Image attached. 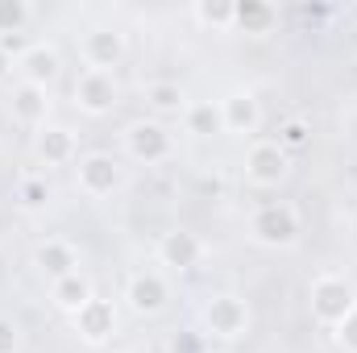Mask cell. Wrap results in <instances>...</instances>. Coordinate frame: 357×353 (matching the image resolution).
Segmentation results:
<instances>
[{
  "instance_id": "5",
  "label": "cell",
  "mask_w": 357,
  "mask_h": 353,
  "mask_svg": "<svg viewBox=\"0 0 357 353\" xmlns=\"http://www.w3.org/2000/svg\"><path fill=\"white\" fill-rule=\"evenodd\" d=\"M71 96H75V108H79V112L104 117V112L116 108L121 88H116V75H112V71H91V67H84L79 80H75V88H71Z\"/></svg>"
},
{
  "instance_id": "26",
  "label": "cell",
  "mask_w": 357,
  "mask_h": 353,
  "mask_svg": "<svg viewBox=\"0 0 357 353\" xmlns=\"http://www.w3.org/2000/svg\"><path fill=\"white\" fill-rule=\"evenodd\" d=\"M17 350H21V329L8 316H0V353H17Z\"/></svg>"
},
{
  "instance_id": "14",
  "label": "cell",
  "mask_w": 357,
  "mask_h": 353,
  "mask_svg": "<svg viewBox=\"0 0 357 353\" xmlns=\"http://www.w3.org/2000/svg\"><path fill=\"white\" fill-rule=\"evenodd\" d=\"M33 266H38L42 278L59 283V278H67V274L79 270V254H75L71 241H63V237H46V241L33 250Z\"/></svg>"
},
{
  "instance_id": "3",
  "label": "cell",
  "mask_w": 357,
  "mask_h": 353,
  "mask_svg": "<svg viewBox=\"0 0 357 353\" xmlns=\"http://www.w3.org/2000/svg\"><path fill=\"white\" fill-rule=\"evenodd\" d=\"M125 154L133 163H146V167H158L175 154V137L162 121H133L125 129Z\"/></svg>"
},
{
  "instance_id": "12",
  "label": "cell",
  "mask_w": 357,
  "mask_h": 353,
  "mask_svg": "<svg viewBox=\"0 0 357 353\" xmlns=\"http://www.w3.org/2000/svg\"><path fill=\"white\" fill-rule=\"evenodd\" d=\"M84 59H88L91 71H112V67H121V59H125V33H116V29H108V25L88 29V33H84Z\"/></svg>"
},
{
  "instance_id": "1",
  "label": "cell",
  "mask_w": 357,
  "mask_h": 353,
  "mask_svg": "<svg viewBox=\"0 0 357 353\" xmlns=\"http://www.w3.org/2000/svg\"><path fill=\"white\" fill-rule=\"evenodd\" d=\"M303 233V220H299V208L287 204V200H270L262 204L254 216H250V237L266 250H287L295 246Z\"/></svg>"
},
{
  "instance_id": "19",
  "label": "cell",
  "mask_w": 357,
  "mask_h": 353,
  "mask_svg": "<svg viewBox=\"0 0 357 353\" xmlns=\"http://www.w3.org/2000/svg\"><path fill=\"white\" fill-rule=\"evenodd\" d=\"M233 8H237L233 25L245 29V33H266L270 25H274V8L262 4V0H245V4H233Z\"/></svg>"
},
{
  "instance_id": "6",
  "label": "cell",
  "mask_w": 357,
  "mask_h": 353,
  "mask_svg": "<svg viewBox=\"0 0 357 353\" xmlns=\"http://www.w3.org/2000/svg\"><path fill=\"white\" fill-rule=\"evenodd\" d=\"M121 163L112 154H84L75 163V187L88 195V200H104L121 187Z\"/></svg>"
},
{
  "instance_id": "4",
  "label": "cell",
  "mask_w": 357,
  "mask_h": 353,
  "mask_svg": "<svg viewBox=\"0 0 357 353\" xmlns=\"http://www.w3.org/2000/svg\"><path fill=\"white\" fill-rule=\"evenodd\" d=\"M354 308H357V295L341 274H320V278L312 283V316H316L320 324H333V329H337Z\"/></svg>"
},
{
  "instance_id": "9",
  "label": "cell",
  "mask_w": 357,
  "mask_h": 353,
  "mask_svg": "<svg viewBox=\"0 0 357 353\" xmlns=\"http://www.w3.org/2000/svg\"><path fill=\"white\" fill-rule=\"evenodd\" d=\"M17 75H21V84L50 88V84L63 75V59H59V50H54V46L33 42V46H25V50L17 54Z\"/></svg>"
},
{
  "instance_id": "24",
  "label": "cell",
  "mask_w": 357,
  "mask_h": 353,
  "mask_svg": "<svg viewBox=\"0 0 357 353\" xmlns=\"http://www.w3.org/2000/svg\"><path fill=\"white\" fill-rule=\"evenodd\" d=\"M312 142V129H307V121H287L282 129H278V146L291 154V150H303Z\"/></svg>"
},
{
  "instance_id": "7",
  "label": "cell",
  "mask_w": 357,
  "mask_h": 353,
  "mask_svg": "<svg viewBox=\"0 0 357 353\" xmlns=\"http://www.w3.org/2000/svg\"><path fill=\"white\" fill-rule=\"evenodd\" d=\"M291 171V154L278 142H254L245 150V179L254 187H278Z\"/></svg>"
},
{
  "instance_id": "23",
  "label": "cell",
  "mask_w": 357,
  "mask_h": 353,
  "mask_svg": "<svg viewBox=\"0 0 357 353\" xmlns=\"http://www.w3.org/2000/svg\"><path fill=\"white\" fill-rule=\"evenodd\" d=\"M191 13H195V21H199V25H212V29H229L237 8H233L229 0H212V4L204 0V4H195Z\"/></svg>"
},
{
  "instance_id": "16",
  "label": "cell",
  "mask_w": 357,
  "mask_h": 353,
  "mask_svg": "<svg viewBox=\"0 0 357 353\" xmlns=\"http://www.w3.org/2000/svg\"><path fill=\"white\" fill-rule=\"evenodd\" d=\"M38 158L46 167H71L75 163V133L63 125H42L38 129Z\"/></svg>"
},
{
  "instance_id": "21",
  "label": "cell",
  "mask_w": 357,
  "mask_h": 353,
  "mask_svg": "<svg viewBox=\"0 0 357 353\" xmlns=\"http://www.w3.org/2000/svg\"><path fill=\"white\" fill-rule=\"evenodd\" d=\"M17 208H25V212H42L46 204H50V183L42 175H25L17 179Z\"/></svg>"
},
{
  "instance_id": "25",
  "label": "cell",
  "mask_w": 357,
  "mask_h": 353,
  "mask_svg": "<svg viewBox=\"0 0 357 353\" xmlns=\"http://www.w3.org/2000/svg\"><path fill=\"white\" fill-rule=\"evenodd\" d=\"M337 345H341L345 353H357V308L337 324Z\"/></svg>"
},
{
  "instance_id": "20",
  "label": "cell",
  "mask_w": 357,
  "mask_h": 353,
  "mask_svg": "<svg viewBox=\"0 0 357 353\" xmlns=\"http://www.w3.org/2000/svg\"><path fill=\"white\" fill-rule=\"evenodd\" d=\"M146 104H150L154 112H178V117H183L187 96H183V88H178V84H171V80H158V84H150V88H146Z\"/></svg>"
},
{
  "instance_id": "18",
  "label": "cell",
  "mask_w": 357,
  "mask_h": 353,
  "mask_svg": "<svg viewBox=\"0 0 357 353\" xmlns=\"http://www.w3.org/2000/svg\"><path fill=\"white\" fill-rule=\"evenodd\" d=\"M91 295H96V291H91V278H88V274H79V270H75V274H67V278H59V283H50V299H54L67 316H75Z\"/></svg>"
},
{
  "instance_id": "22",
  "label": "cell",
  "mask_w": 357,
  "mask_h": 353,
  "mask_svg": "<svg viewBox=\"0 0 357 353\" xmlns=\"http://www.w3.org/2000/svg\"><path fill=\"white\" fill-rule=\"evenodd\" d=\"M29 17H33V8L25 0H0V42H8V33L17 38L29 25Z\"/></svg>"
},
{
  "instance_id": "13",
  "label": "cell",
  "mask_w": 357,
  "mask_h": 353,
  "mask_svg": "<svg viewBox=\"0 0 357 353\" xmlns=\"http://www.w3.org/2000/svg\"><path fill=\"white\" fill-rule=\"evenodd\" d=\"M8 112H13L17 125L42 129V125H46V112H50V88H38V84H13Z\"/></svg>"
},
{
  "instance_id": "11",
  "label": "cell",
  "mask_w": 357,
  "mask_h": 353,
  "mask_svg": "<svg viewBox=\"0 0 357 353\" xmlns=\"http://www.w3.org/2000/svg\"><path fill=\"white\" fill-rule=\"evenodd\" d=\"M71 320H75V333H79L88 345H104V341L116 333V308H112L108 299H100V295H91Z\"/></svg>"
},
{
  "instance_id": "27",
  "label": "cell",
  "mask_w": 357,
  "mask_h": 353,
  "mask_svg": "<svg viewBox=\"0 0 357 353\" xmlns=\"http://www.w3.org/2000/svg\"><path fill=\"white\" fill-rule=\"evenodd\" d=\"M13 71H17V59H13V50L0 42V84H4V80H13Z\"/></svg>"
},
{
  "instance_id": "17",
  "label": "cell",
  "mask_w": 357,
  "mask_h": 353,
  "mask_svg": "<svg viewBox=\"0 0 357 353\" xmlns=\"http://www.w3.org/2000/svg\"><path fill=\"white\" fill-rule=\"evenodd\" d=\"M183 129L191 137H216L225 133V117H220V100H191L183 108Z\"/></svg>"
},
{
  "instance_id": "2",
  "label": "cell",
  "mask_w": 357,
  "mask_h": 353,
  "mask_svg": "<svg viewBox=\"0 0 357 353\" xmlns=\"http://www.w3.org/2000/svg\"><path fill=\"white\" fill-rule=\"evenodd\" d=\"M204 320V333L216 337V341H237L250 333V303L237 299V295H212L199 312Z\"/></svg>"
},
{
  "instance_id": "10",
  "label": "cell",
  "mask_w": 357,
  "mask_h": 353,
  "mask_svg": "<svg viewBox=\"0 0 357 353\" xmlns=\"http://www.w3.org/2000/svg\"><path fill=\"white\" fill-rule=\"evenodd\" d=\"M204 254L208 250H204L199 233H191V229H171L158 237V262L171 266V270H195L204 262Z\"/></svg>"
},
{
  "instance_id": "15",
  "label": "cell",
  "mask_w": 357,
  "mask_h": 353,
  "mask_svg": "<svg viewBox=\"0 0 357 353\" xmlns=\"http://www.w3.org/2000/svg\"><path fill=\"white\" fill-rule=\"evenodd\" d=\"M220 117H225V133H258L262 104L254 91H229L220 100Z\"/></svg>"
},
{
  "instance_id": "28",
  "label": "cell",
  "mask_w": 357,
  "mask_h": 353,
  "mask_svg": "<svg viewBox=\"0 0 357 353\" xmlns=\"http://www.w3.org/2000/svg\"><path fill=\"white\" fill-rule=\"evenodd\" d=\"M349 17H354V21H357V4H354V8H349Z\"/></svg>"
},
{
  "instance_id": "8",
  "label": "cell",
  "mask_w": 357,
  "mask_h": 353,
  "mask_svg": "<svg viewBox=\"0 0 357 353\" xmlns=\"http://www.w3.org/2000/svg\"><path fill=\"white\" fill-rule=\"evenodd\" d=\"M125 299L137 316H158L167 303H171V287L158 270H137L129 283H125Z\"/></svg>"
}]
</instances>
